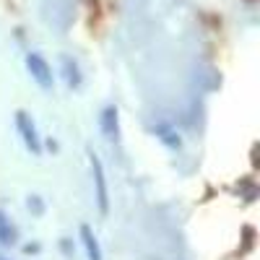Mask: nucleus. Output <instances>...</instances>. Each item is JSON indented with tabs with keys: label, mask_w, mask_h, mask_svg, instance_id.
<instances>
[{
	"label": "nucleus",
	"mask_w": 260,
	"mask_h": 260,
	"mask_svg": "<svg viewBox=\"0 0 260 260\" xmlns=\"http://www.w3.org/2000/svg\"><path fill=\"white\" fill-rule=\"evenodd\" d=\"M26 68H29L31 78L42 86V89H52V68L47 65V60L42 55H37V52L26 55Z\"/></svg>",
	"instance_id": "nucleus-1"
},
{
	"label": "nucleus",
	"mask_w": 260,
	"mask_h": 260,
	"mask_svg": "<svg viewBox=\"0 0 260 260\" xmlns=\"http://www.w3.org/2000/svg\"><path fill=\"white\" fill-rule=\"evenodd\" d=\"M16 127H18V133H21V138H24V143H26V148L31 151V154H42V146H39V138H37V130H34V125H31V120L26 117V112H18L16 115Z\"/></svg>",
	"instance_id": "nucleus-2"
},
{
	"label": "nucleus",
	"mask_w": 260,
	"mask_h": 260,
	"mask_svg": "<svg viewBox=\"0 0 260 260\" xmlns=\"http://www.w3.org/2000/svg\"><path fill=\"white\" fill-rule=\"evenodd\" d=\"M91 172H94V185H96V201H99V211L107 213L110 211V198H107V182H104V167L99 161V156L91 154Z\"/></svg>",
	"instance_id": "nucleus-3"
},
{
	"label": "nucleus",
	"mask_w": 260,
	"mask_h": 260,
	"mask_svg": "<svg viewBox=\"0 0 260 260\" xmlns=\"http://www.w3.org/2000/svg\"><path fill=\"white\" fill-rule=\"evenodd\" d=\"M81 237H83V247H86V255H89V260H102V250H99V242L96 237L89 226H81Z\"/></svg>",
	"instance_id": "nucleus-4"
},
{
	"label": "nucleus",
	"mask_w": 260,
	"mask_h": 260,
	"mask_svg": "<svg viewBox=\"0 0 260 260\" xmlns=\"http://www.w3.org/2000/svg\"><path fill=\"white\" fill-rule=\"evenodd\" d=\"M102 130L107 138H117V110L115 107H107L102 115Z\"/></svg>",
	"instance_id": "nucleus-5"
},
{
	"label": "nucleus",
	"mask_w": 260,
	"mask_h": 260,
	"mask_svg": "<svg viewBox=\"0 0 260 260\" xmlns=\"http://www.w3.org/2000/svg\"><path fill=\"white\" fill-rule=\"evenodd\" d=\"M65 68H68V81H71L73 86H78V83H81V76H78V71H76V65H71V60H65Z\"/></svg>",
	"instance_id": "nucleus-6"
},
{
	"label": "nucleus",
	"mask_w": 260,
	"mask_h": 260,
	"mask_svg": "<svg viewBox=\"0 0 260 260\" xmlns=\"http://www.w3.org/2000/svg\"><path fill=\"white\" fill-rule=\"evenodd\" d=\"M0 237H3V242H8V224H6V219H3V213H0Z\"/></svg>",
	"instance_id": "nucleus-7"
}]
</instances>
